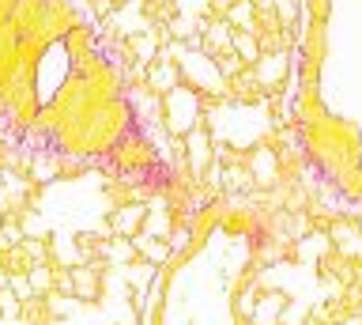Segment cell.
<instances>
[{
  "mask_svg": "<svg viewBox=\"0 0 362 325\" xmlns=\"http://www.w3.org/2000/svg\"><path fill=\"white\" fill-rule=\"evenodd\" d=\"M158 121H163V129L170 137H185L189 129L208 125V121H204V95L192 91L189 84H177L174 91L163 95V103H158Z\"/></svg>",
  "mask_w": 362,
  "mask_h": 325,
  "instance_id": "obj_1",
  "label": "cell"
},
{
  "mask_svg": "<svg viewBox=\"0 0 362 325\" xmlns=\"http://www.w3.org/2000/svg\"><path fill=\"white\" fill-rule=\"evenodd\" d=\"M106 273H110V265L98 261V257L68 268V276H72V299L79 307H95V302L106 295Z\"/></svg>",
  "mask_w": 362,
  "mask_h": 325,
  "instance_id": "obj_2",
  "label": "cell"
},
{
  "mask_svg": "<svg viewBox=\"0 0 362 325\" xmlns=\"http://www.w3.org/2000/svg\"><path fill=\"white\" fill-rule=\"evenodd\" d=\"M291 64H294V50H272V53H260L257 64H249V69H253L257 84L264 87V95H276V91H287Z\"/></svg>",
  "mask_w": 362,
  "mask_h": 325,
  "instance_id": "obj_3",
  "label": "cell"
},
{
  "mask_svg": "<svg viewBox=\"0 0 362 325\" xmlns=\"http://www.w3.org/2000/svg\"><path fill=\"white\" fill-rule=\"evenodd\" d=\"M181 163L192 171L197 182H200V174L215 163V137H211L208 125H197V129H189L185 137H181Z\"/></svg>",
  "mask_w": 362,
  "mask_h": 325,
  "instance_id": "obj_4",
  "label": "cell"
},
{
  "mask_svg": "<svg viewBox=\"0 0 362 325\" xmlns=\"http://www.w3.org/2000/svg\"><path fill=\"white\" fill-rule=\"evenodd\" d=\"M328 242H332V250L344 253L347 261L362 265V231H358V223L351 216H339L332 227H328Z\"/></svg>",
  "mask_w": 362,
  "mask_h": 325,
  "instance_id": "obj_5",
  "label": "cell"
},
{
  "mask_svg": "<svg viewBox=\"0 0 362 325\" xmlns=\"http://www.w3.org/2000/svg\"><path fill=\"white\" fill-rule=\"evenodd\" d=\"M264 87L257 84V76H253V69H245L238 72V76H230L226 80V103L230 106H264Z\"/></svg>",
  "mask_w": 362,
  "mask_h": 325,
  "instance_id": "obj_6",
  "label": "cell"
},
{
  "mask_svg": "<svg viewBox=\"0 0 362 325\" xmlns=\"http://www.w3.org/2000/svg\"><path fill=\"white\" fill-rule=\"evenodd\" d=\"M144 216H147V205H144V200H124V205L110 208L106 223H110L113 234H121V239H136V234L144 231Z\"/></svg>",
  "mask_w": 362,
  "mask_h": 325,
  "instance_id": "obj_7",
  "label": "cell"
},
{
  "mask_svg": "<svg viewBox=\"0 0 362 325\" xmlns=\"http://www.w3.org/2000/svg\"><path fill=\"white\" fill-rule=\"evenodd\" d=\"M181 84V69H177V61H170V57H163V53H158V57L147 64V76H144V87L151 95H170L174 91V87Z\"/></svg>",
  "mask_w": 362,
  "mask_h": 325,
  "instance_id": "obj_8",
  "label": "cell"
},
{
  "mask_svg": "<svg viewBox=\"0 0 362 325\" xmlns=\"http://www.w3.org/2000/svg\"><path fill=\"white\" fill-rule=\"evenodd\" d=\"M27 178H30V186H53V182H61V152L57 148H42V152H30V166H27Z\"/></svg>",
  "mask_w": 362,
  "mask_h": 325,
  "instance_id": "obj_9",
  "label": "cell"
},
{
  "mask_svg": "<svg viewBox=\"0 0 362 325\" xmlns=\"http://www.w3.org/2000/svg\"><path fill=\"white\" fill-rule=\"evenodd\" d=\"M234 50V27L226 19H211L204 23V35H200V53L204 57H219V53H230Z\"/></svg>",
  "mask_w": 362,
  "mask_h": 325,
  "instance_id": "obj_10",
  "label": "cell"
},
{
  "mask_svg": "<svg viewBox=\"0 0 362 325\" xmlns=\"http://www.w3.org/2000/svg\"><path fill=\"white\" fill-rule=\"evenodd\" d=\"M287 302H291V295L283 287H276V291H260L257 295V307H253V325H279V318H283V310H287Z\"/></svg>",
  "mask_w": 362,
  "mask_h": 325,
  "instance_id": "obj_11",
  "label": "cell"
},
{
  "mask_svg": "<svg viewBox=\"0 0 362 325\" xmlns=\"http://www.w3.org/2000/svg\"><path fill=\"white\" fill-rule=\"evenodd\" d=\"M328 250H332L328 231H310L305 239L294 242V257H291V261H294V265H313V268H317V261H321Z\"/></svg>",
  "mask_w": 362,
  "mask_h": 325,
  "instance_id": "obj_12",
  "label": "cell"
},
{
  "mask_svg": "<svg viewBox=\"0 0 362 325\" xmlns=\"http://www.w3.org/2000/svg\"><path fill=\"white\" fill-rule=\"evenodd\" d=\"M136 257L147 265H155V268H166L170 261H174V250H170V242L166 239H151V234H136Z\"/></svg>",
  "mask_w": 362,
  "mask_h": 325,
  "instance_id": "obj_13",
  "label": "cell"
},
{
  "mask_svg": "<svg viewBox=\"0 0 362 325\" xmlns=\"http://www.w3.org/2000/svg\"><path fill=\"white\" fill-rule=\"evenodd\" d=\"M170 231H174V212L147 205V216H144V231L140 234H151V239H166L170 242Z\"/></svg>",
  "mask_w": 362,
  "mask_h": 325,
  "instance_id": "obj_14",
  "label": "cell"
},
{
  "mask_svg": "<svg viewBox=\"0 0 362 325\" xmlns=\"http://www.w3.org/2000/svg\"><path fill=\"white\" fill-rule=\"evenodd\" d=\"M27 284H30V291H34L38 299H45V295L57 287V265H53V261L30 265V268H27Z\"/></svg>",
  "mask_w": 362,
  "mask_h": 325,
  "instance_id": "obj_15",
  "label": "cell"
},
{
  "mask_svg": "<svg viewBox=\"0 0 362 325\" xmlns=\"http://www.w3.org/2000/svg\"><path fill=\"white\" fill-rule=\"evenodd\" d=\"M223 19L234 30H249V35H253V30H257V8H253V0H234V4L226 8Z\"/></svg>",
  "mask_w": 362,
  "mask_h": 325,
  "instance_id": "obj_16",
  "label": "cell"
},
{
  "mask_svg": "<svg viewBox=\"0 0 362 325\" xmlns=\"http://www.w3.org/2000/svg\"><path fill=\"white\" fill-rule=\"evenodd\" d=\"M19 227H23V239H49V227H45V219H42V212L38 208H23L19 212Z\"/></svg>",
  "mask_w": 362,
  "mask_h": 325,
  "instance_id": "obj_17",
  "label": "cell"
},
{
  "mask_svg": "<svg viewBox=\"0 0 362 325\" xmlns=\"http://www.w3.org/2000/svg\"><path fill=\"white\" fill-rule=\"evenodd\" d=\"M234 53H238L245 64H257V57H260L257 35H249V30H234Z\"/></svg>",
  "mask_w": 362,
  "mask_h": 325,
  "instance_id": "obj_18",
  "label": "cell"
},
{
  "mask_svg": "<svg viewBox=\"0 0 362 325\" xmlns=\"http://www.w3.org/2000/svg\"><path fill=\"white\" fill-rule=\"evenodd\" d=\"M19 250H23V257H27L30 265H45V261H49V239H23Z\"/></svg>",
  "mask_w": 362,
  "mask_h": 325,
  "instance_id": "obj_19",
  "label": "cell"
},
{
  "mask_svg": "<svg viewBox=\"0 0 362 325\" xmlns=\"http://www.w3.org/2000/svg\"><path fill=\"white\" fill-rule=\"evenodd\" d=\"M328 16H332V0H302L305 23H328Z\"/></svg>",
  "mask_w": 362,
  "mask_h": 325,
  "instance_id": "obj_20",
  "label": "cell"
},
{
  "mask_svg": "<svg viewBox=\"0 0 362 325\" xmlns=\"http://www.w3.org/2000/svg\"><path fill=\"white\" fill-rule=\"evenodd\" d=\"M0 318L4 321H19L23 318V302L16 299L11 287H0Z\"/></svg>",
  "mask_w": 362,
  "mask_h": 325,
  "instance_id": "obj_21",
  "label": "cell"
},
{
  "mask_svg": "<svg viewBox=\"0 0 362 325\" xmlns=\"http://www.w3.org/2000/svg\"><path fill=\"white\" fill-rule=\"evenodd\" d=\"M211 61H215V69H219V76H223V80H230V76H238V72L245 69V61L238 57L234 50H230V53H219V57H211Z\"/></svg>",
  "mask_w": 362,
  "mask_h": 325,
  "instance_id": "obj_22",
  "label": "cell"
},
{
  "mask_svg": "<svg viewBox=\"0 0 362 325\" xmlns=\"http://www.w3.org/2000/svg\"><path fill=\"white\" fill-rule=\"evenodd\" d=\"M310 321V307H302V302H287V310H283V318H279V325H305Z\"/></svg>",
  "mask_w": 362,
  "mask_h": 325,
  "instance_id": "obj_23",
  "label": "cell"
},
{
  "mask_svg": "<svg viewBox=\"0 0 362 325\" xmlns=\"http://www.w3.org/2000/svg\"><path fill=\"white\" fill-rule=\"evenodd\" d=\"M0 239H4L8 246H19V242H23V227H19V219H16V216H8V219H4V227H0Z\"/></svg>",
  "mask_w": 362,
  "mask_h": 325,
  "instance_id": "obj_24",
  "label": "cell"
},
{
  "mask_svg": "<svg viewBox=\"0 0 362 325\" xmlns=\"http://www.w3.org/2000/svg\"><path fill=\"white\" fill-rule=\"evenodd\" d=\"M8 280H11V273L4 268V261H0V287H8Z\"/></svg>",
  "mask_w": 362,
  "mask_h": 325,
  "instance_id": "obj_25",
  "label": "cell"
},
{
  "mask_svg": "<svg viewBox=\"0 0 362 325\" xmlns=\"http://www.w3.org/2000/svg\"><path fill=\"white\" fill-rule=\"evenodd\" d=\"M355 287H358V291H362V265H358V268H355Z\"/></svg>",
  "mask_w": 362,
  "mask_h": 325,
  "instance_id": "obj_26",
  "label": "cell"
},
{
  "mask_svg": "<svg viewBox=\"0 0 362 325\" xmlns=\"http://www.w3.org/2000/svg\"><path fill=\"white\" fill-rule=\"evenodd\" d=\"M4 219H8V212H4V208H0V227H4Z\"/></svg>",
  "mask_w": 362,
  "mask_h": 325,
  "instance_id": "obj_27",
  "label": "cell"
},
{
  "mask_svg": "<svg viewBox=\"0 0 362 325\" xmlns=\"http://www.w3.org/2000/svg\"><path fill=\"white\" fill-rule=\"evenodd\" d=\"M355 223H358V231H362V216H358V219H355Z\"/></svg>",
  "mask_w": 362,
  "mask_h": 325,
  "instance_id": "obj_28",
  "label": "cell"
},
{
  "mask_svg": "<svg viewBox=\"0 0 362 325\" xmlns=\"http://www.w3.org/2000/svg\"><path fill=\"white\" fill-rule=\"evenodd\" d=\"M305 325H317V321H305Z\"/></svg>",
  "mask_w": 362,
  "mask_h": 325,
  "instance_id": "obj_29",
  "label": "cell"
}]
</instances>
